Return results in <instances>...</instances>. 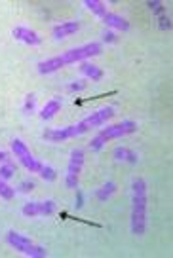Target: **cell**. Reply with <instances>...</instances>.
Instances as JSON below:
<instances>
[{
	"label": "cell",
	"instance_id": "cell-1",
	"mask_svg": "<svg viewBox=\"0 0 173 258\" xmlns=\"http://www.w3.org/2000/svg\"><path fill=\"white\" fill-rule=\"evenodd\" d=\"M114 116V107H101L99 110L91 112L89 116L84 120H80L75 126H67V128H57V129H46L44 131V139L52 140V142H61V140H69L86 135L91 129H99L107 124L108 120Z\"/></svg>",
	"mask_w": 173,
	"mask_h": 258
},
{
	"label": "cell",
	"instance_id": "cell-2",
	"mask_svg": "<svg viewBox=\"0 0 173 258\" xmlns=\"http://www.w3.org/2000/svg\"><path fill=\"white\" fill-rule=\"evenodd\" d=\"M103 54V46L99 42H89L84 44V46H78V48H73L65 54L55 55V57H50L42 63H38V72L40 74H52V72H57L59 68H63L65 64H73V63H82L89 57H95V55Z\"/></svg>",
	"mask_w": 173,
	"mask_h": 258
},
{
	"label": "cell",
	"instance_id": "cell-3",
	"mask_svg": "<svg viewBox=\"0 0 173 258\" xmlns=\"http://www.w3.org/2000/svg\"><path fill=\"white\" fill-rule=\"evenodd\" d=\"M147 183L137 177L131 183V234L141 237L147 230Z\"/></svg>",
	"mask_w": 173,
	"mask_h": 258
},
{
	"label": "cell",
	"instance_id": "cell-4",
	"mask_svg": "<svg viewBox=\"0 0 173 258\" xmlns=\"http://www.w3.org/2000/svg\"><path fill=\"white\" fill-rule=\"evenodd\" d=\"M135 131H137V124H135L133 120H124V122H120V124H114V126H108V128L101 129L97 135L89 140L87 148L91 152H99V150H103V146L107 144L108 140L126 137V135H131V133H135Z\"/></svg>",
	"mask_w": 173,
	"mask_h": 258
},
{
	"label": "cell",
	"instance_id": "cell-5",
	"mask_svg": "<svg viewBox=\"0 0 173 258\" xmlns=\"http://www.w3.org/2000/svg\"><path fill=\"white\" fill-rule=\"evenodd\" d=\"M6 241H8L10 247L19 251L25 257H31V258L48 257V251H46L42 245H36V243H33L27 236H21V234H17V232H13V230H10V232L6 234Z\"/></svg>",
	"mask_w": 173,
	"mask_h": 258
},
{
	"label": "cell",
	"instance_id": "cell-6",
	"mask_svg": "<svg viewBox=\"0 0 173 258\" xmlns=\"http://www.w3.org/2000/svg\"><path fill=\"white\" fill-rule=\"evenodd\" d=\"M84 158H86V154H84L82 148H73L71 160H69V165H67V177H65V186L71 188V190L78 188V177H80L82 167H84Z\"/></svg>",
	"mask_w": 173,
	"mask_h": 258
},
{
	"label": "cell",
	"instance_id": "cell-7",
	"mask_svg": "<svg viewBox=\"0 0 173 258\" xmlns=\"http://www.w3.org/2000/svg\"><path fill=\"white\" fill-rule=\"evenodd\" d=\"M57 205L52 199H46V201H29V203L23 205L21 213L23 216H50L55 213Z\"/></svg>",
	"mask_w": 173,
	"mask_h": 258
},
{
	"label": "cell",
	"instance_id": "cell-8",
	"mask_svg": "<svg viewBox=\"0 0 173 258\" xmlns=\"http://www.w3.org/2000/svg\"><path fill=\"white\" fill-rule=\"evenodd\" d=\"M13 38L15 40H19V42L27 44V46H40L42 44V38H40V34H36L33 29H29V27H15L13 31Z\"/></svg>",
	"mask_w": 173,
	"mask_h": 258
},
{
	"label": "cell",
	"instance_id": "cell-9",
	"mask_svg": "<svg viewBox=\"0 0 173 258\" xmlns=\"http://www.w3.org/2000/svg\"><path fill=\"white\" fill-rule=\"evenodd\" d=\"M78 29H80V23L78 21H65V23L55 25L54 29H52V34H54L55 40H63V38H67V36H71V34L78 32Z\"/></svg>",
	"mask_w": 173,
	"mask_h": 258
},
{
	"label": "cell",
	"instance_id": "cell-10",
	"mask_svg": "<svg viewBox=\"0 0 173 258\" xmlns=\"http://www.w3.org/2000/svg\"><path fill=\"white\" fill-rule=\"evenodd\" d=\"M101 19H103V23H105L107 27H112V29H116V31H124V32L130 31V21L124 19L118 13H114V11H107Z\"/></svg>",
	"mask_w": 173,
	"mask_h": 258
},
{
	"label": "cell",
	"instance_id": "cell-11",
	"mask_svg": "<svg viewBox=\"0 0 173 258\" xmlns=\"http://www.w3.org/2000/svg\"><path fill=\"white\" fill-rule=\"evenodd\" d=\"M61 107H63V99H61V97H54L52 101H48V103L44 105L40 116H42V120H52L55 114L61 110Z\"/></svg>",
	"mask_w": 173,
	"mask_h": 258
},
{
	"label": "cell",
	"instance_id": "cell-12",
	"mask_svg": "<svg viewBox=\"0 0 173 258\" xmlns=\"http://www.w3.org/2000/svg\"><path fill=\"white\" fill-rule=\"evenodd\" d=\"M17 160H19V163H21L27 171H31V173H40V169L44 167V163H40V161L36 160L31 152H27V154L19 156Z\"/></svg>",
	"mask_w": 173,
	"mask_h": 258
},
{
	"label": "cell",
	"instance_id": "cell-13",
	"mask_svg": "<svg viewBox=\"0 0 173 258\" xmlns=\"http://www.w3.org/2000/svg\"><path fill=\"white\" fill-rule=\"evenodd\" d=\"M112 156H114V160L116 161H126V163H137V161H139V156H137L133 150H130V148H126V146L114 148Z\"/></svg>",
	"mask_w": 173,
	"mask_h": 258
},
{
	"label": "cell",
	"instance_id": "cell-14",
	"mask_svg": "<svg viewBox=\"0 0 173 258\" xmlns=\"http://www.w3.org/2000/svg\"><path fill=\"white\" fill-rule=\"evenodd\" d=\"M80 72L84 76H87V78H91L93 82H99L101 78H103V70L99 68V66H95V64H91V63H80Z\"/></svg>",
	"mask_w": 173,
	"mask_h": 258
},
{
	"label": "cell",
	"instance_id": "cell-15",
	"mask_svg": "<svg viewBox=\"0 0 173 258\" xmlns=\"http://www.w3.org/2000/svg\"><path fill=\"white\" fill-rule=\"evenodd\" d=\"M116 192V183H112V181H108V183H105L99 190H95V197H97V201H101V203H105L108 197L112 195V194Z\"/></svg>",
	"mask_w": 173,
	"mask_h": 258
},
{
	"label": "cell",
	"instance_id": "cell-16",
	"mask_svg": "<svg viewBox=\"0 0 173 258\" xmlns=\"http://www.w3.org/2000/svg\"><path fill=\"white\" fill-rule=\"evenodd\" d=\"M84 6H86L91 13H95L97 17H103V15L108 11L107 6H105V2H101V0H84Z\"/></svg>",
	"mask_w": 173,
	"mask_h": 258
},
{
	"label": "cell",
	"instance_id": "cell-17",
	"mask_svg": "<svg viewBox=\"0 0 173 258\" xmlns=\"http://www.w3.org/2000/svg\"><path fill=\"white\" fill-rule=\"evenodd\" d=\"M15 177V165L11 163V161H4V163H0V179H4V181H10Z\"/></svg>",
	"mask_w": 173,
	"mask_h": 258
},
{
	"label": "cell",
	"instance_id": "cell-18",
	"mask_svg": "<svg viewBox=\"0 0 173 258\" xmlns=\"http://www.w3.org/2000/svg\"><path fill=\"white\" fill-rule=\"evenodd\" d=\"M0 197L2 199H13L15 197V188H11L4 183V179H0Z\"/></svg>",
	"mask_w": 173,
	"mask_h": 258
},
{
	"label": "cell",
	"instance_id": "cell-19",
	"mask_svg": "<svg viewBox=\"0 0 173 258\" xmlns=\"http://www.w3.org/2000/svg\"><path fill=\"white\" fill-rule=\"evenodd\" d=\"M11 150H13V154L19 158V156H23V154H27V152H29V146H27L21 139H13L11 140Z\"/></svg>",
	"mask_w": 173,
	"mask_h": 258
},
{
	"label": "cell",
	"instance_id": "cell-20",
	"mask_svg": "<svg viewBox=\"0 0 173 258\" xmlns=\"http://www.w3.org/2000/svg\"><path fill=\"white\" fill-rule=\"evenodd\" d=\"M40 177H42L44 181H48V183H54L55 179H57V171H55L52 165H44L42 169H40Z\"/></svg>",
	"mask_w": 173,
	"mask_h": 258
},
{
	"label": "cell",
	"instance_id": "cell-21",
	"mask_svg": "<svg viewBox=\"0 0 173 258\" xmlns=\"http://www.w3.org/2000/svg\"><path fill=\"white\" fill-rule=\"evenodd\" d=\"M34 186H36V184H34L33 179H25V181H21V183H19V186H17V190H15V192H21V194L33 192Z\"/></svg>",
	"mask_w": 173,
	"mask_h": 258
},
{
	"label": "cell",
	"instance_id": "cell-22",
	"mask_svg": "<svg viewBox=\"0 0 173 258\" xmlns=\"http://www.w3.org/2000/svg\"><path fill=\"white\" fill-rule=\"evenodd\" d=\"M34 107H36V99L34 95L25 97V105H23V114H33Z\"/></svg>",
	"mask_w": 173,
	"mask_h": 258
},
{
	"label": "cell",
	"instance_id": "cell-23",
	"mask_svg": "<svg viewBox=\"0 0 173 258\" xmlns=\"http://www.w3.org/2000/svg\"><path fill=\"white\" fill-rule=\"evenodd\" d=\"M86 87H87V84L84 80H76V82H71V84L67 86V89H69L71 93H75V91H84Z\"/></svg>",
	"mask_w": 173,
	"mask_h": 258
},
{
	"label": "cell",
	"instance_id": "cell-24",
	"mask_svg": "<svg viewBox=\"0 0 173 258\" xmlns=\"http://www.w3.org/2000/svg\"><path fill=\"white\" fill-rule=\"evenodd\" d=\"M149 8H151L156 15H160V13L164 11V4L162 2H158V0H154V2H149Z\"/></svg>",
	"mask_w": 173,
	"mask_h": 258
},
{
	"label": "cell",
	"instance_id": "cell-25",
	"mask_svg": "<svg viewBox=\"0 0 173 258\" xmlns=\"http://www.w3.org/2000/svg\"><path fill=\"white\" fill-rule=\"evenodd\" d=\"M158 23H160V29H164V31H166V29H172V19H170L168 15H160V17H158Z\"/></svg>",
	"mask_w": 173,
	"mask_h": 258
},
{
	"label": "cell",
	"instance_id": "cell-26",
	"mask_svg": "<svg viewBox=\"0 0 173 258\" xmlns=\"http://www.w3.org/2000/svg\"><path fill=\"white\" fill-rule=\"evenodd\" d=\"M75 207L76 209H82L84 207V194L76 188V199H75Z\"/></svg>",
	"mask_w": 173,
	"mask_h": 258
},
{
	"label": "cell",
	"instance_id": "cell-27",
	"mask_svg": "<svg viewBox=\"0 0 173 258\" xmlns=\"http://www.w3.org/2000/svg\"><path fill=\"white\" fill-rule=\"evenodd\" d=\"M103 42H107V44L116 42V34H114V32H110V31H105L103 32Z\"/></svg>",
	"mask_w": 173,
	"mask_h": 258
},
{
	"label": "cell",
	"instance_id": "cell-28",
	"mask_svg": "<svg viewBox=\"0 0 173 258\" xmlns=\"http://www.w3.org/2000/svg\"><path fill=\"white\" fill-rule=\"evenodd\" d=\"M4 161H10V156H8V152L0 150V163H4Z\"/></svg>",
	"mask_w": 173,
	"mask_h": 258
}]
</instances>
